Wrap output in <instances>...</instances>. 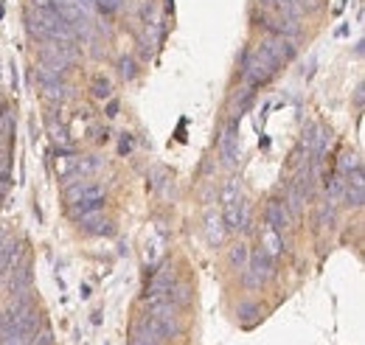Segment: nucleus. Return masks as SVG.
Wrapping results in <instances>:
<instances>
[{
  "label": "nucleus",
  "instance_id": "c85d7f7f",
  "mask_svg": "<svg viewBox=\"0 0 365 345\" xmlns=\"http://www.w3.org/2000/svg\"><path fill=\"white\" fill-rule=\"evenodd\" d=\"M3 242H6V230H0V244H3Z\"/></svg>",
  "mask_w": 365,
  "mask_h": 345
},
{
  "label": "nucleus",
  "instance_id": "f03ea898",
  "mask_svg": "<svg viewBox=\"0 0 365 345\" xmlns=\"http://www.w3.org/2000/svg\"><path fill=\"white\" fill-rule=\"evenodd\" d=\"M281 65L275 62L273 56L259 45V48H250V51H245V56H242V76H245V82L250 87H262L267 85L270 79L275 76V71H278Z\"/></svg>",
  "mask_w": 365,
  "mask_h": 345
},
{
  "label": "nucleus",
  "instance_id": "9b49d317",
  "mask_svg": "<svg viewBox=\"0 0 365 345\" xmlns=\"http://www.w3.org/2000/svg\"><path fill=\"white\" fill-rule=\"evenodd\" d=\"M343 197L351 208H363L365 202V180H363V166L354 169L351 174H346V182H343Z\"/></svg>",
  "mask_w": 365,
  "mask_h": 345
},
{
  "label": "nucleus",
  "instance_id": "9d476101",
  "mask_svg": "<svg viewBox=\"0 0 365 345\" xmlns=\"http://www.w3.org/2000/svg\"><path fill=\"white\" fill-rule=\"evenodd\" d=\"M264 11H270L281 20H289V23H301L304 17V6L298 0H259Z\"/></svg>",
  "mask_w": 365,
  "mask_h": 345
},
{
  "label": "nucleus",
  "instance_id": "cd10ccee",
  "mask_svg": "<svg viewBox=\"0 0 365 345\" xmlns=\"http://www.w3.org/2000/svg\"><path fill=\"white\" fill-rule=\"evenodd\" d=\"M107 113H110V115H115V113H118V104H115V101H110V107H107Z\"/></svg>",
  "mask_w": 365,
  "mask_h": 345
},
{
  "label": "nucleus",
  "instance_id": "bb28decb",
  "mask_svg": "<svg viewBox=\"0 0 365 345\" xmlns=\"http://www.w3.org/2000/svg\"><path fill=\"white\" fill-rule=\"evenodd\" d=\"M6 191H9V177H0V200H3Z\"/></svg>",
  "mask_w": 365,
  "mask_h": 345
},
{
  "label": "nucleus",
  "instance_id": "2eb2a0df",
  "mask_svg": "<svg viewBox=\"0 0 365 345\" xmlns=\"http://www.w3.org/2000/svg\"><path fill=\"white\" fill-rule=\"evenodd\" d=\"M259 250L267 256L270 261H275L281 253H284V242H281V233L273 230V227H264L262 236H259Z\"/></svg>",
  "mask_w": 365,
  "mask_h": 345
},
{
  "label": "nucleus",
  "instance_id": "1a4fd4ad",
  "mask_svg": "<svg viewBox=\"0 0 365 345\" xmlns=\"http://www.w3.org/2000/svg\"><path fill=\"white\" fill-rule=\"evenodd\" d=\"M329 130L326 127H320V124H312L309 130L304 132V140H301V149L309 155V158H323V152H326V146H329Z\"/></svg>",
  "mask_w": 365,
  "mask_h": 345
},
{
  "label": "nucleus",
  "instance_id": "b1692460",
  "mask_svg": "<svg viewBox=\"0 0 365 345\" xmlns=\"http://www.w3.org/2000/svg\"><path fill=\"white\" fill-rule=\"evenodd\" d=\"M118 71H121L124 79H133V76H135V62H133L130 56H124V59L118 62Z\"/></svg>",
  "mask_w": 365,
  "mask_h": 345
},
{
  "label": "nucleus",
  "instance_id": "dca6fc26",
  "mask_svg": "<svg viewBox=\"0 0 365 345\" xmlns=\"http://www.w3.org/2000/svg\"><path fill=\"white\" fill-rule=\"evenodd\" d=\"M79 222V227L85 230V233H93V236H104V233H113V222H107L101 211H91V214L79 216L76 219Z\"/></svg>",
  "mask_w": 365,
  "mask_h": 345
},
{
  "label": "nucleus",
  "instance_id": "4468645a",
  "mask_svg": "<svg viewBox=\"0 0 365 345\" xmlns=\"http://www.w3.org/2000/svg\"><path fill=\"white\" fill-rule=\"evenodd\" d=\"M29 287H31V264L23 259V264L17 267H11V281H9V292L11 295H23V292H29Z\"/></svg>",
  "mask_w": 365,
  "mask_h": 345
},
{
  "label": "nucleus",
  "instance_id": "412c9836",
  "mask_svg": "<svg viewBox=\"0 0 365 345\" xmlns=\"http://www.w3.org/2000/svg\"><path fill=\"white\" fill-rule=\"evenodd\" d=\"M331 222H334V205L326 202L318 208V227H331Z\"/></svg>",
  "mask_w": 365,
  "mask_h": 345
},
{
  "label": "nucleus",
  "instance_id": "a211bd4d",
  "mask_svg": "<svg viewBox=\"0 0 365 345\" xmlns=\"http://www.w3.org/2000/svg\"><path fill=\"white\" fill-rule=\"evenodd\" d=\"M205 239H208V244H222V239H225V225H222V216L217 214H208L205 216Z\"/></svg>",
  "mask_w": 365,
  "mask_h": 345
},
{
  "label": "nucleus",
  "instance_id": "0eeeda50",
  "mask_svg": "<svg viewBox=\"0 0 365 345\" xmlns=\"http://www.w3.org/2000/svg\"><path fill=\"white\" fill-rule=\"evenodd\" d=\"M222 225H225V230H245L247 225H250V205L239 197V200H233V202H225V211H222Z\"/></svg>",
  "mask_w": 365,
  "mask_h": 345
},
{
  "label": "nucleus",
  "instance_id": "f257e3e1",
  "mask_svg": "<svg viewBox=\"0 0 365 345\" xmlns=\"http://www.w3.org/2000/svg\"><path fill=\"white\" fill-rule=\"evenodd\" d=\"M65 200H68V216L71 219H79V216L91 214V211H101L104 205V188L96 185V182H73L68 191H65Z\"/></svg>",
  "mask_w": 365,
  "mask_h": 345
},
{
  "label": "nucleus",
  "instance_id": "6e6552de",
  "mask_svg": "<svg viewBox=\"0 0 365 345\" xmlns=\"http://www.w3.org/2000/svg\"><path fill=\"white\" fill-rule=\"evenodd\" d=\"M259 45L273 56L278 65H284V62H289L295 56V43L289 37H284V34H264Z\"/></svg>",
  "mask_w": 365,
  "mask_h": 345
},
{
  "label": "nucleus",
  "instance_id": "a878e982",
  "mask_svg": "<svg viewBox=\"0 0 365 345\" xmlns=\"http://www.w3.org/2000/svg\"><path fill=\"white\" fill-rule=\"evenodd\" d=\"M253 314H259L256 306H242V309H239V317H245V320H253Z\"/></svg>",
  "mask_w": 365,
  "mask_h": 345
},
{
  "label": "nucleus",
  "instance_id": "7ed1b4c3",
  "mask_svg": "<svg viewBox=\"0 0 365 345\" xmlns=\"http://www.w3.org/2000/svg\"><path fill=\"white\" fill-rule=\"evenodd\" d=\"M76 43H43L40 45V65H46L51 71L65 73L73 62H76Z\"/></svg>",
  "mask_w": 365,
  "mask_h": 345
},
{
  "label": "nucleus",
  "instance_id": "39448f33",
  "mask_svg": "<svg viewBox=\"0 0 365 345\" xmlns=\"http://www.w3.org/2000/svg\"><path fill=\"white\" fill-rule=\"evenodd\" d=\"M270 272H273V261L267 259L262 250H256V253H250V259L245 264V287L247 289H259L267 278H270Z\"/></svg>",
  "mask_w": 365,
  "mask_h": 345
},
{
  "label": "nucleus",
  "instance_id": "5701e85b",
  "mask_svg": "<svg viewBox=\"0 0 365 345\" xmlns=\"http://www.w3.org/2000/svg\"><path fill=\"white\" fill-rule=\"evenodd\" d=\"M93 96H96V98H107V96H110V82H107V79H104V76H98V79H93Z\"/></svg>",
  "mask_w": 365,
  "mask_h": 345
},
{
  "label": "nucleus",
  "instance_id": "423d86ee",
  "mask_svg": "<svg viewBox=\"0 0 365 345\" xmlns=\"http://www.w3.org/2000/svg\"><path fill=\"white\" fill-rule=\"evenodd\" d=\"M239 155H242V140H239V115H236L225 124V130L220 135V158L228 166H236Z\"/></svg>",
  "mask_w": 365,
  "mask_h": 345
},
{
  "label": "nucleus",
  "instance_id": "aec40b11",
  "mask_svg": "<svg viewBox=\"0 0 365 345\" xmlns=\"http://www.w3.org/2000/svg\"><path fill=\"white\" fill-rule=\"evenodd\" d=\"M222 202H233V200H239L242 197V188H239V180H228L225 185H222Z\"/></svg>",
  "mask_w": 365,
  "mask_h": 345
},
{
  "label": "nucleus",
  "instance_id": "f3484780",
  "mask_svg": "<svg viewBox=\"0 0 365 345\" xmlns=\"http://www.w3.org/2000/svg\"><path fill=\"white\" fill-rule=\"evenodd\" d=\"M304 202H307V197L289 182L287 191H284V205H287V211H289V219H298V216L304 214Z\"/></svg>",
  "mask_w": 365,
  "mask_h": 345
},
{
  "label": "nucleus",
  "instance_id": "393cba45",
  "mask_svg": "<svg viewBox=\"0 0 365 345\" xmlns=\"http://www.w3.org/2000/svg\"><path fill=\"white\" fill-rule=\"evenodd\" d=\"M118 152H121V155H127V152H133V135H121V143H118Z\"/></svg>",
  "mask_w": 365,
  "mask_h": 345
},
{
  "label": "nucleus",
  "instance_id": "ddd939ff",
  "mask_svg": "<svg viewBox=\"0 0 365 345\" xmlns=\"http://www.w3.org/2000/svg\"><path fill=\"white\" fill-rule=\"evenodd\" d=\"M264 222H267V227H273L281 233V227H289V211H287V205H284V200H270L267 202V208H264Z\"/></svg>",
  "mask_w": 365,
  "mask_h": 345
},
{
  "label": "nucleus",
  "instance_id": "6ab92c4d",
  "mask_svg": "<svg viewBox=\"0 0 365 345\" xmlns=\"http://www.w3.org/2000/svg\"><path fill=\"white\" fill-rule=\"evenodd\" d=\"M230 267H239V269H245V264H247V259H250V250H247V244H233L230 247Z\"/></svg>",
  "mask_w": 365,
  "mask_h": 345
},
{
  "label": "nucleus",
  "instance_id": "20e7f679",
  "mask_svg": "<svg viewBox=\"0 0 365 345\" xmlns=\"http://www.w3.org/2000/svg\"><path fill=\"white\" fill-rule=\"evenodd\" d=\"M40 323H43V317H40V309H37V306H31V309L26 311L23 323H20L14 331H9L6 337H0V345H31L34 340H37Z\"/></svg>",
  "mask_w": 365,
  "mask_h": 345
},
{
  "label": "nucleus",
  "instance_id": "f8f14e48",
  "mask_svg": "<svg viewBox=\"0 0 365 345\" xmlns=\"http://www.w3.org/2000/svg\"><path fill=\"white\" fill-rule=\"evenodd\" d=\"M23 242H14V239H6L3 244H0V278L3 275H9L11 272V267L20 261V256H23Z\"/></svg>",
  "mask_w": 365,
  "mask_h": 345
},
{
  "label": "nucleus",
  "instance_id": "4be33fe9",
  "mask_svg": "<svg viewBox=\"0 0 365 345\" xmlns=\"http://www.w3.org/2000/svg\"><path fill=\"white\" fill-rule=\"evenodd\" d=\"M91 3L101 11V14H107V17L115 14V11L121 9V0H91Z\"/></svg>",
  "mask_w": 365,
  "mask_h": 345
}]
</instances>
